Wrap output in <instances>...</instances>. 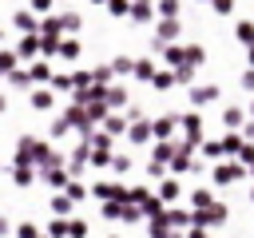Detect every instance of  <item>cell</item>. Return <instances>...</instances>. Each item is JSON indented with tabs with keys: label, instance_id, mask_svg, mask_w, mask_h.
<instances>
[{
	"label": "cell",
	"instance_id": "6da1fadb",
	"mask_svg": "<svg viewBox=\"0 0 254 238\" xmlns=\"http://www.w3.org/2000/svg\"><path fill=\"white\" fill-rule=\"evenodd\" d=\"M246 87H250V91H254V71H250V75H246Z\"/></svg>",
	"mask_w": 254,
	"mask_h": 238
},
{
	"label": "cell",
	"instance_id": "7a4b0ae2",
	"mask_svg": "<svg viewBox=\"0 0 254 238\" xmlns=\"http://www.w3.org/2000/svg\"><path fill=\"white\" fill-rule=\"evenodd\" d=\"M250 63H254V48H250Z\"/></svg>",
	"mask_w": 254,
	"mask_h": 238
}]
</instances>
